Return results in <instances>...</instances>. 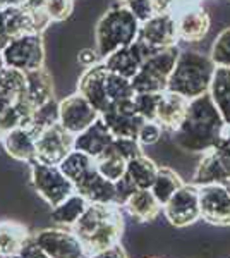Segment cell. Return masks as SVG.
Masks as SVG:
<instances>
[{
  "mask_svg": "<svg viewBox=\"0 0 230 258\" xmlns=\"http://www.w3.org/2000/svg\"><path fill=\"white\" fill-rule=\"evenodd\" d=\"M225 126L220 110L216 109L211 95L189 100L181 126L172 133L175 147L187 153H206L216 147L223 136Z\"/></svg>",
  "mask_w": 230,
  "mask_h": 258,
  "instance_id": "6da1fadb",
  "label": "cell"
},
{
  "mask_svg": "<svg viewBox=\"0 0 230 258\" xmlns=\"http://www.w3.org/2000/svg\"><path fill=\"white\" fill-rule=\"evenodd\" d=\"M216 66L210 55L198 50H181L175 68L170 74L167 91H172L187 100L210 93Z\"/></svg>",
  "mask_w": 230,
  "mask_h": 258,
  "instance_id": "7a4b0ae2",
  "label": "cell"
},
{
  "mask_svg": "<svg viewBox=\"0 0 230 258\" xmlns=\"http://www.w3.org/2000/svg\"><path fill=\"white\" fill-rule=\"evenodd\" d=\"M141 23L129 11L125 4L110 7L100 18L95 28V45L96 52L105 59L115 50L129 47L139 36Z\"/></svg>",
  "mask_w": 230,
  "mask_h": 258,
  "instance_id": "3957f363",
  "label": "cell"
},
{
  "mask_svg": "<svg viewBox=\"0 0 230 258\" xmlns=\"http://www.w3.org/2000/svg\"><path fill=\"white\" fill-rule=\"evenodd\" d=\"M181 48L172 45L169 48H162L148 57L137 74L131 80L136 93H163L169 86L170 74L179 59Z\"/></svg>",
  "mask_w": 230,
  "mask_h": 258,
  "instance_id": "277c9868",
  "label": "cell"
},
{
  "mask_svg": "<svg viewBox=\"0 0 230 258\" xmlns=\"http://www.w3.org/2000/svg\"><path fill=\"white\" fill-rule=\"evenodd\" d=\"M29 179H31V186L35 188L36 195L52 209L72 193H76L74 184L65 177L58 165H48L38 160L31 162Z\"/></svg>",
  "mask_w": 230,
  "mask_h": 258,
  "instance_id": "5b68a950",
  "label": "cell"
},
{
  "mask_svg": "<svg viewBox=\"0 0 230 258\" xmlns=\"http://www.w3.org/2000/svg\"><path fill=\"white\" fill-rule=\"evenodd\" d=\"M4 62L7 68L18 69L21 73H29L43 68L45 64V47L41 33H23L12 36L2 47Z\"/></svg>",
  "mask_w": 230,
  "mask_h": 258,
  "instance_id": "8992f818",
  "label": "cell"
},
{
  "mask_svg": "<svg viewBox=\"0 0 230 258\" xmlns=\"http://www.w3.org/2000/svg\"><path fill=\"white\" fill-rule=\"evenodd\" d=\"M35 244L48 258H81L86 248L79 236L69 227H48L31 234Z\"/></svg>",
  "mask_w": 230,
  "mask_h": 258,
  "instance_id": "52a82bcc",
  "label": "cell"
},
{
  "mask_svg": "<svg viewBox=\"0 0 230 258\" xmlns=\"http://www.w3.org/2000/svg\"><path fill=\"white\" fill-rule=\"evenodd\" d=\"M162 214L174 227H187L201 220L199 210V191L192 182L184 184L174 193V197L163 205Z\"/></svg>",
  "mask_w": 230,
  "mask_h": 258,
  "instance_id": "ba28073f",
  "label": "cell"
},
{
  "mask_svg": "<svg viewBox=\"0 0 230 258\" xmlns=\"http://www.w3.org/2000/svg\"><path fill=\"white\" fill-rule=\"evenodd\" d=\"M100 119V112L79 93L69 95L58 102V124L72 136L88 129Z\"/></svg>",
  "mask_w": 230,
  "mask_h": 258,
  "instance_id": "9c48e42d",
  "label": "cell"
},
{
  "mask_svg": "<svg viewBox=\"0 0 230 258\" xmlns=\"http://www.w3.org/2000/svg\"><path fill=\"white\" fill-rule=\"evenodd\" d=\"M100 117L110 129L114 138H137V133L144 122L136 110L134 98L114 102Z\"/></svg>",
  "mask_w": 230,
  "mask_h": 258,
  "instance_id": "30bf717a",
  "label": "cell"
},
{
  "mask_svg": "<svg viewBox=\"0 0 230 258\" xmlns=\"http://www.w3.org/2000/svg\"><path fill=\"white\" fill-rule=\"evenodd\" d=\"M74 150V136L60 124L45 129L36 136V160L58 165Z\"/></svg>",
  "mask_w": 230,
  "mask_h": 258,
  "instance_id": "8fae6325",
  "label": "cell"
},
{
  "mask_svg": "<svg viewBox=\"0 0 230 258\" xmlns=\"http://www.w3.org/2000/svg\"><path fill=\"white\" fill-rule=\"evenodd\" d=\"M201 219L213 226H230V193L225 184L198 186Z\"/></svg>",
  "mask_w": 230,
  "mask_h": 258,
  "instance_id": "7c38bea8",
  "label": "cell"
},
{
  "mask_svg": "<svg viewBox=\"0 0 230 258\" xmlns=\"http://www.w3.org/2000/svg\"><path fill=\"white\" fill-rule=\"evenodd\" d=\"M155 52H158V50L149 48L148 45L143 43L141 40H136L134 43H131L129 47L119 48V50H115L114 53H110L108 57H105L103 64H105V68L110 71V73H115V74H119V76L132 80L137 74V71L141 69L143 62Z\"/></svg>",
  "mask_w": 230,
  "mask_h": 258,
  "instance_id": "4fadbf2b",
  "label": "cell"
},
{
  "mask_svg": "<svg viewBox=\"0 0 230 258\" xmlns=\"http://www.w3.org/2000/svg\"><path fill=\"white\" fill-rule=\"evenodd\" d=\"M137 40H141L153 50H162L177 45V18L174 14H155L153 18L141 23Z\"/></svg>",
  "mask_w": 230,
  "mask_h": 258,
  "instance_id": "5bb4252c",
  "label": "cell"
},
{
  "mask_svg": "<svg viewBox=\"0 0 230 258\" xmlns=\"http://www.w3.org/2000/svg\"><path fill=\"white\" fill-rule=\"evenodd\" d=\"M105 78H107V68L102 60L100 64L93 66V68L85 69V73L81 74L78 83V93L83 95L100 112V115L103 112H107L108 107L112 105L110 98L107 95Z\"/></svg>",
  "mask_w": 230,
  "mask_h": 258,
  "instance_id": "9a60e30c",
  "label": "cell"
},
{
  "mask_svg": "<svg viewBox=\"0 0 230 258\" xmlns=\"http://www.w3.org/2000/svg\"><path fill=\"white\" fill-rule=\"evenodd\" d=\"M124 215H125L124 209L117 205L112 210V214L91 232L90 238L85 239L83 244H85L88 255L112 248L120 243V238H122V232H124Z\"/></svg>",
  "mask_w": 230,
  "mask_h": 258,
  "instance_id": "2e32d148",
  "label": "cell"
},
{
  "mask_svg": "<svg viewBox=\"0 0 230 258\" xmlns=\"http://www.w3.org/2000/svg\"><path fill=\"white\" fill-rule=\"evenodd\" d=\"M177 18V35L182 41H199L210 31V14L199 4H191L175 14Z\"/></svg>",
  "mask_w": 230,
  "mask_h": 258,
  "instance_id": "e0dca14e",
  "label": "cell"
},
{
  "mask_svg": "<svg viewBox=\"0 0 230 258\" xmlns=\"http://www.w3.org/2000/svg\"><path fill=\"white\" fill-rule=\"evenodd\" d=\"M112 141H114V135H112L110 129L107 127V124L100 117L88 129L74 136V150H79V152L86 153V155L93 157L96 160L107 152V148L112 145Z\"/></svg>",
  "mask_w": 230,
  "mask_h": 258,
  "instance_id": "ac0fdd59",
  "label": "cell"
},
{
  "mask_svg": "<svg viewBox=\"0 0 230 258\" xmlns=\"http://www.w3.org/2000/svg\"><path fill=\"white\" fill-rule=\"evenodd\" d=\"M79 195H83L90 203L98 205H117L115 203V182L108 181L95 169H91L85 177L74 184Z\"/></svg>",
  "mask_w": 230,
  "mask_h": 258,
  "instance_id": "d6986e66",
  "label": "cell"
},
{
  "mask_svg": "<svg viewBox=\"0 0 230 258\" xmlns=\"http://www.w3.org/2000/svg\"><path fill=\"white\" fill-rule=\"evenodd\" d=\"M2 145L11 159L28 165L36 160V136L26 126L14 127L2 135Z\"/></svg>",
  "mask_w": 230,
  "mask_h": 258,
  "instance_id": "ffe728a7",
  "label": "cell"
},
{
  "mask_svg": "<svg viewBox=\"0 0 230 258\" xmlns=\"http://www.w3.org/2000/svg\"><path fill=\"white\" fill-rule=\"evenodd\" d=\"M187 105H189L187 98H184L177 93H172V91H163L155 120L163 127V131L172 135L175 129L181 126L184 115H186Z\"/></svg>",
  "mask_w": 230,
  "mask_h": 258,
  "instance_id": "44dd1931",
  "label": "cell"
},
{
  "mask_svg": "<svg viewBox=\"0 0 230 258\" xmlns=\"http://www.w3.org/2000/svg\"><path fill=\"white\" fill-rule=\"evenodd\" d=\"M24 76H26V85H24V93L21 95V98L26 100L33 109L53 98V83L47 69L40 68L29 71V73H24Z\"/></svg>",
  "mask_w": 230,
  "mask_h": 258,
  "instance_id": "7402d4cb",
  "label": "cell"
},
{
  "mask_svg": "<svg viewBox=\"0 0 230 258\" xmlns=\"http://www.w3.org/2000/svg\"><path fill=\"white\" fill-rule=\"evenodd\" d=\"M125 214L137 222H151L162 214L163 207L155 198L151 189H137L122 207Z\"/></svg>",
  "mask_w": 230,
  "mask_h": 258,
  "instance_id": "603a6c76",
  "label": "cell"
},
{
  "mask_svg": "<svg viewBox=\"0 0 230 258\" xmlns=\"http://www.w3.org/2000/svg\"><path fill=\"white\" fill-rule=\"evenodd\" d=\"M230 176L225 169L223 162L213 150L203 153V159L192 174V184L194 186H206V184H227Z\"/></svg>",
  "mask_w": 230,
  "mask_h": 258,
  "instance_id": "cb8c5ba5",
  "label": "cell"
},
{
  "mask_svg": "<svg viewBox=\"0 0 230 258\" xmlns=\"http://www.w3.org/2000/svg\"><path fill=\"white\" fill-rule=\"evenodd\" d=\"M88 205H90V202L76 191V193H72L70 197L65 198L64 202H60L58 205L53 207L52 212H50V219H52V222L57 227L72 229L79 217L85 214Z\"/></svg>",
  "mask_w": 230,
  "mask_h": 258,
  "instance_id": "d4e9b609",
  "label": "cell"
},
{
  "mask_svg": "<svg viewBox=\"0 0 230 258\" xmlns=\"http://www.w3.org/2000/svg\"><path fill=\"white\" fill-rule=\"evenodd\" d=\"M210 95L223 117L225 126L230 127V68H216Z\"/></svg>",
  "mask_w": 230,
  "mask_h": 258,
  "instance_id": "484cf974",
  "label": "cell"
},
{
  "mask_svg": "<svg viewBox=\"0 0 230 258\" xmlns=\"http://www.w3.org/2000/svg\"><path fill=\"white\" fill-rule=\"evenodd\" d=\"M157 172H158V165L148 155H144V153L127 160V170H125V174L131 177V181L134 182L137 189L151 188L155 177H157Z\"/></svg>",
  "mask_w": 230,
  "mask_h": 258,
  "instance_id": "4316f807",
  "label": "cell"
},
{
  "mask_svg": "<svg viewBox=\"0 0 230 258\" xmlns=\"http://www.w3.org/2000/svg\"><path fill=\"white\" fill-rule=\"evenodd\" d=\"M28 238L29 232L23 224L14 220H2L0 222V255L19 253Z\"/></svg>",
  "mask_w": 230,
  "mask_h": 258,
  "instance_id": "83f0119b",
  "label": "cell"
},
{
  "mask_svg": "<svg viewBox=\"0 0 230 258\" xmlns=\"http://www.w3.org/2000/svg\"><path fill=\"white\" fill-rule=\"evenodd\" d=\"M184 184V181L181 179L177 172L170 167H158L157 177H155L153 184H151V193L155 195V198L158 200V203L163 207L170 198L174 197V193Z\"/></svg>",
  "mask_w": 230,
  "mask_h": 258,
  "instance_id": "f1b7e54d",
  "label": "cell"
},
{
  "mask_svg": "<svg viewBox=\"0 0 230 258\" xmlns=\"http://www.w3.org/2000/svg\"><path fill=\"white\" fill-rule=\"evenodd\" d=\"M58 167H60V170L65 174V177H67L72 184H76V182L81 181L91 169H95V159L86 155V153L79 152V150H72V152L58 164Z\"/></svg>",
  "mask_w": 230,
  "mask_h": 258,
  "instance_id": "f546056e",
  "label": "cell"
},
{
  "mask_svg": "<svg viewBox=\"0 0 230 258\" xmlns=\"http://www.w3.org/2000/svg\"><path fill=\"white\" fill-rule=\"evenodd\" d=\"M55 124H58V102L52 98L33 110V114L29 115L26 127L35 136H38L41 131L55 126Z\"/></svg>",
  "mask_w": 230,
  "mask_h": 258,
  "instance_id": "4dcf8cb0",
  "label": "cell"
},
{
  "mask_svg": "<svg viewBox=\"0 0 230 258\" xmlns=\"http://www.w3.org/2000/svg\"><path fill=\"white\" fill-rule=\"evenodd\" d=\"M26 76L18 69L2 68L0 69V98L9 103H14L24 93Z\"/></svg>",
  "mask_w": 230,
  "mask_h": 258,
  "instance_id": "1f68e13d",
  "label": "cell"
},
{
  "mask_svg": "<svg viewBox=\"0 0 230 258\" xmlns=\"http://www.w3.org/2000/svg\"><path fill=\"white\" fill-rule=\"evenodd\" d=\"M95 164H96V170L112 182L119 181L125 174V170H127V160L112 152H105L102 157H98L95 160Z\"/></svg>",
  "mask_w": 230,
  "mask_h": 258,
  "instance_id": "d6a6232c",
  "label": "cell"
},
{
  "mask_svg": "<svg viewBox=\"0 0 230 258\" xmlns=\"http://www.w3.org/2000/svg\"><path fill=\"white\" fill-rule=\"evenodd\" d=\"M105 86H107V95L112 103L134 98V95H136L131 80H127V78H124V76H119V74H115V73H110L108 69H107Z\"/></svg>",
  "mask_w": 230,
  "mask_h": 258,
  "instance_id": "836d02e7",
  "label": "cell"
},
{
  "mask_svg": "<svg viewBox=\"0 0 230 258\" xmlns=\"http://www.w3.org/2000/svg\"><path fill=\"white\" fill-rule=\"evenodd\" d=\"M210 57L216 68H230V26L218 33L211 45Z\"/></svg>",
  "mask_w": 230,
  "mask_h": 258,
  "instance_id": "e575fe53",
  "label": "cell"
},
{
  "mask_svg": "<svg viewBox=\"0 0 230 258\" xmlns=\"http://www.w3.org/2000/svg\"><path fill=\"white\" fill-rule=\"evenodd\" d=\"M162 93H136L134 95V105L137 114L144 120L157 119L158 103H160Z\"/></svg>",
  "mask_w": 230,
  "mask_h": 258,
  "instance_id": "d590c367",
  "label": "cell"
},
{
  "mask_svg": "<svg viewBox=\"0 0 230 258\" xmlns=\"http://www.w3.org/2000/svg\"><path fill=\"white\" fill-rule=\"evenodd\" d=\"M107 152L115 153V155L122 157L125 160H131L132 157L143 153V145L136 138H114L112 145L107 148Z\"/></svg>",
  "mask_w": 230,
  "mask_h": 258,
  "instance_id": "8d00e7d4",
  "label": "cell"
},
{
  "mask_svg": "<svg viewBox=\"0 0 230 258\" xmlns=\"http://www.w3.org/2000/svg\"><path fill=\"white\" fill-rule=\"evenodd\" d=\"M74 9V0H45L43 11L50 21H64Z\"/></svg>",
  "mask_w": 230,
  "mask_h": 258,
  "instance_id": "74e56055",
  "label": "cell"
},
{
  "mask_svg": "<svg viewBox=\"0 0 230 258\" xmlns=\"http://www.w3.org/2000/svg\"><path fill=\"white\" fill-rule=\"evenodd\" d=\"M163 127L157 120H144L143 126H141L139 133H137V141H139L143 147H151V145H157L158 141L162 140L163 136Z\"/></svg>",
  "mask_w": 230,
  "mask_h": 258,
  "instance_id": "f35d334b",
  "label": "cell"
},
{
  "mask_svg": "<svg viewBox=\"0 0 230 258\" xmlns=\"http://www.w3.org/2000/svg\"><path fill=\"white\" fill-rule=\"evenodd\" d=\"M125 6L136 16V19L139 23H144V21H148L155 16L153 0H129V2H125Z\"/></svg>",
  "mask_w": 230,
  "mask_h": 258,
  "instance_id": "ab89813d",
  "label": "cell"
},
{
  "mask_svg": "<svg viewBox=\"0 0 230 258\" xmlns=\"http://www.w3.org/2000/svg\"><path fill=\"white\" fill-rule=\"evenodd\" d=\"M134 191H137L136 184L131 181V177H129L127 174H124V176L115 182V203L119 207H124L125 202L132 197Z\"/></svg>",
  "mask_w": 230,
  "mask_h": 258,
  "instance_id": "60d3db41",
  "label": "cell"
},
{
  "mask_svg": "<svg viewBox=\"0 0 230 258\" xmlns=\"http://www.w3.org/2000/svg\"><path fill=\"white\" fill-rule=\"evenodd\" d=\"M103 59L100 57V53L96 52V48H85V50H81L79 52V55H78V62L83 66V68H93V66L96 64H100Z\"/></svg>",
  "mask_w": 230,
  "mask_h": 258,
  "instance_id": "b9f144b4",
  "label": "cell"
},
{
  "mask_svg": "<svg viewBox=\"0 0 230 258\" xmlns=\"http://www.w3.org/2000/svg\"><path fill=\"white\" fill-rule=\"evenodd\" d=\"M19 258H48L41 249L36 246L35 241H33L31 234L26 239V243L23 244V248L19 249Z\"/></svg>",
  "mask_w": 230,
  "mask_h": 258,
  "instance_id": "7bdbcfd3",
  "label": "cell"
},
{
  "mask_svg": "<svg viewBox=\"0 0 230 258\" xmlns=\"http://www.w3.org/2000/svg\"><path fill=\"white\" fill-rule=\"evenodd\" d=\"M88 258H127V253H125V249L120 246V243H119L112 248L102 249V251L90 253Z\"/></svg>",
  "mask_w": 230,
  "mask_h": 258,
  "instance_id": "ee69618b",
  "label": "cell"
},
{
  "mask_svg": "<svg viewBox=\"0 0 230 258\" xmlns=\"http://www.w3.org/2000/svg\"><path fill=\"white\" fill-rule=\"evenodd\" d=\"M0 258H19V253H14V255H0Z\"/></svg>",
  "mask_w": 230,
  "mask_h": 258,
  "instance_id": "f6af8a7d",
  "label": "cell"
},
{
  "mask_svg": "<svg viewBox=\"0 0 230 258\" xmlns=\"http://www.w3.org/2000/svg\"><path fill=\"white\" fill-rule=\"evenodd\" d=\"M225 188H227V189H228V193H230V181L227 182V184H225Z\"/></svg>",
  "mask_w": 230,
  "mask_h": 258,
  "instance_id": "bcb514c9",
  "label": "cell"
},
{
  "mask_svg": "<svg viewBox=\"0 0 230 258\" xmlns=\"http://www.w3.org/2000/svg\"><path fill=\"white\" fill-rule=\"evenodd\" d=\"M120 4H125V2H129V0H119Z\"/></svg>",
  "mask_w": 230,
  "mask_h": 258,
  "instance_id": "7dc6e473",
  "label": "cell"
},
{
  "mask_svg": "<svg viewBox=\"0 0 230 258\" xmlns=\"http://www.w3.org/2000/svg\"><path fill=\"white\" fill-rule=\"evenodd\" d=\"M146 258H157V256H146Z\"/></svg>",
  "mask_w": 230,
  "mask_h": 258,
  "instance_id": "c3c4849f",
  "label": "cell"
},
{
  "mask_svg": "<svg viewBox=\"0 0 230 258\" xmlns=\"http://www.w3.org/2000/svg\"><path fill=\"white\" fill-rule=\"evenodd\" d=\"M81 258H88V255H86V256H81Z\"/></svg>",
  "mask_w": 230,
  "mask_h": 258,
  "instance_id": "681fc988",
  "label": "cell"
},
{
  "mask_svg": "<svg viewBox=\"0 0 230 258\" xmlns=\"http://www.w3.org/2000/svg\"><path fill=\"white\" fill-rule=\"evenodd\" d=\"M0 138H2V135H0Z\"/></svg>",
  "mask_w": 230,
  "mask_h": 258,
  "instance_id": "f907efd6",
  "label": "cell"
}]
</instances>
